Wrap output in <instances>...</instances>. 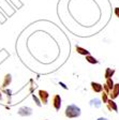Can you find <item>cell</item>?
I'll return each mask as SVG.
<instances>
[{"instance_id": "7a4b0ae2", "label": "cell", "mask_w": 119, "mask_h": 120, "mask_svg": "<svg viewBox=\"0 0 119 120\" xmlns=\"http://www.w3.org/2000/svg\"><path fill=\"white\" fill-rule=\"evenodd\" d=\"M53 106L56 110H59L61 107V98L59 94H55L53 98Z\"/></svg>"}, {"instance_id": "277c9868", "label": "cell", "mask_w": 119, "mask_h": 120, "mask_svg": "<svg viewBox=\"0 0 119 120\" xmlns=\"http://www.w3.org/2000/svg\"><path fill=\"white\" fill-rule=\"evenodd\" d=\"M118 95H119V84H115L114 88H113L111 93H109V98L112 100H115L116 98H118Z\"/></svg>"}, {"instance_id": "6da1fadb", "label": "cell", "mask_w": 119, "mask_h": 120, "mask_svg": "<svg viewBox=\"0 0 119 120\" xmlns=\"http://www.w3.org/2000/svg\"><path fill=\"white\" fill-rule=\"evenodd\" d=\"M81 114H82L81 108L74 104H70L65 107V115L67 118H77L81 116Z\"/></svg>"}, {"instance_id": "7c38bea8", "label": "cell", "mask_w": 119, "mask_h": 120, "mask_svg": "<svg viewBox=\"0 0 119 120\" xmlns=\"http://www.w3.org/2000/svg\"><path fill=\"white\" fill-rule=\"evenodd\" d=\"M90 104L92 105V106H94V107H100L101 106V103H100V100H98V99H93V100L90 101Z\"/></svg>"}, {"instance_id": "8fae6325", "label": "cell", "mask_w": 119, "mask_h": 120, "mask_svg": "<svg viewBox=\"0 0 119 120\" xmlns=\"http://www.w3.org/2000/svg\"><path fill=\"white\" fill-rule=\"evenodd\" d=\"M105 85L107 86V88H108L111 91H112V89L114 88V82H113V79L112 78H106V82H105Z\"/></svg>"}, {"instance_id": "ba28073f", "label": "cell", "mask_w": 119, "mask_h": 120, "mask_svg": "<svg viewBox=\"0 0 119 120\" xmlns=\"http://www.w3.org/2000/svg\"><path fill=\"white\" fill-rule=\"evenodd\" d=\"M75 49H76V52H78L79 55H83V56H87V55H90L89 54V52L87 49H85V48H83V47H81V46H75Z\"/></svg>"}, {"instance_id": "4fadbf2b", "label": "cell", "mask_w": 119, "mask_h": 120, "mask_svg": "<svg viewBox=\"0 0 119 120\" xmlns=\"http://www.w3.org/2000/svg\"><path fill=\"white\" fill-rule=\"evenodd\" d=\"M102 101H103V103H107V101H108V99H107V93L105 92V91H102Z\"/></svg>"}, {"instance_id": "5b68a950", "label": "cell", "mask_w": 119, "mask_h": 120, "mask_svg": "<svg viewBox=\"0 0 119 120\" xmlns=\"http://www.w3.org/2000/svg\"><path fill=\"white\" fill-rule=\"evenodd\" d=\"M91 89L93 90L94 92L101 93L102 91H103V86H102L101 84H99V82H91Z\"/></svg>"}, {"instance_id": "30bf717a", "label": "cell", "mask_w": 119, "mask_h": 120, "mask_svg": "<svg viewBox=\"0 0 119 120\" xmlns=\"http://www.w3.org/2000/svg\"><path fill=\"white\" fill-rule=\"evenodd\" d=\"M86 60L89 63H91V64H97V63H98V60L96 59V58L92 57L91 55H87L86 56Z\"/></svg>"}, {"instance_id": "3957f363", "label": "cell", "mask_w": 119, "mask_h": 120, "mask_svg": "<svg viewBox=\"0 0 119 120\" xmlns=\"http://www.w3.org/2000/svg\"><path fill=\"white\" fill-rule=\"evenodd\" d=\"M39 97H40V100H41V102H42L43 104H47L48 97H50V94H48L47 91H45V90H40L39 91Z\"/></svg>"}, {"instance_id": "8992f818", "label": "cell", "mask_w": 119, "mask_h": 120, "mask_svg": "<svg viewBox=\"0 0 119 120\" xmlns=\"http://www.w3.org/2000/svg\"><path fill=\"white\" fill-rule=\"evenodd\" d=\"M18 114H19L20 116H30L32 114V109L29 107H22L18 110Z\"/></svg>"}, {"instance_id": "9a60e30c", "label": "cell", "mask_w": 119, "mask_h": 120, "mask_svg": "<svg viewBox=\"0 0 119 120\" xmlns=\"http://www.w3.org/2000/svg\"><path fill=\"white\" fill-rule=\"evenodd\" d=\"M97 120H108L107 118H104V117H100V118H98Z\"/></svg>"}, {"instance_id": "5bb4252c", "label": "cell", "mask_w": 119, "mask_h": 120, "mask_svg": "<svg viewBox=\"0 0 119 120\" xmlns=\"http://www.w3.org/2000/svg\"><path fill=\"white\" fill-rule=\"evenodd\" d=\"M115 14H116L117 17H119V8H116V9H115Z\"/></svg>"}, {"instance_id": "9c48e42d", "label": "cell", "mask_w": 119, "mask_h": 120, "mask_svg": "<svg viewBox=\"0 0 119 120\" xmlns=\"http://www.w3.org/2000/svg\"><path fill=\"white\" fill-rule=\"evenodd\" d=\"M115 74V70L114 69H109L107 68L105 70V78H112V76Z\"/></svg>"}, {"instance_id": "52a82bcc", "label": "cell", "mask_w": 119, "mask_h": 120, "mask_svg": "<svg viewBox=\"0 0 119 120\" xmlns=\"http://www.w3.org/2000/svg\"><path fill=\"white\" fill-rule=\"evenodd\" d=\"M107 108H108L109 110H114V112H118V107H117L116 103L114 102V101L112 100V99H108V101H107Z\"/></svg>"}]
</instances>
